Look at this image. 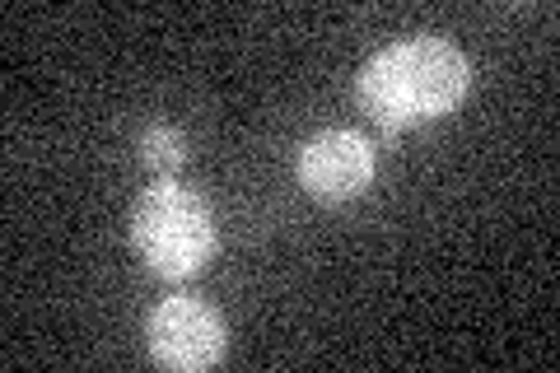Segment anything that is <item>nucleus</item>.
Returning a JSON list of instances; mask_svg holds the SVG:
<instances>
[{
  "mask_svg": "<svg viewBox=\"0 0 560 373\" xmlns=\"http://www.w3.org/2000/svg\"><path fill=\"white\" fill-rule=\"evenodd\" d=\"M150 354L168 369H210L224 354V317L197 294H168L145 323Z\"/></svg>",
  "mask_w": 560,
  "mask_h": 373,
  "instance_id": "nucleus-3",
  "label": "nucleus"
},
{
  "mask_svg": "<svg viewBox=\"0 0 560 373\" xmlns=\"http://www.w3.org/2000/svg\"><path fill=\"white\" fill-rule=\"evenodd\" d=\"M467 84H471L467 51L440 38V33H411L401 43H388L355 75L360 103L383 127H411V121L444 117L467 94Z\"/></svg>",
  "mask_w": 560,
  "mask_h": 373,
  "instance_id": "nucleus-1",
  "label": "nucleus"
},
{
  "mask_svg": "<svg viewBox=\"0 0 560 373\" xmlns=\"http://www.w3.org/2000/svg\"><path fill=\"white\" fill-rule=\"evenodd\" d=\"M131 243L160 276H191L215 253V215L201 191L154 177L131 201Z\"/></svg>",
  "mask_w": 560,
  "mask_h": 373,
  "instance_id": "nucleus-2",
  "label": "nucleus"
},
{
  "mask_svg": "<svg viewBox=\"0 0 560 373\" xmlns=\"http://www.w3.org/2000/svg\"><path fill=\"white\" fill-rule=\"evenodd\" d=\"M374 177V150L370 140L350 127H327L304 140L300 150V183L323 201H346L370 187Z\"/></svg>",
  "mask_w": 560,
  "mask_h": 373,
  "instance_id": "nucleus-4",
  "label": "nucleus"
},
{
  "mask_svg": "<svg viewBox=\"0 0 560 373\" xmlns=\"http://www.w3.org/2000/svg\"><path fill=\"white\" fill-rule=\"evenodd\" d=\"M140 159L160 173V177H168L173 168L187 159V140H183V131L178 127H168V121H154V127L140 136Z\"/></svg>",
  "mask_w": 560,
  "mask_h": 373,
  "instance_id": "nucleus-5",
  "label": "nucleus"
}]
</instances>
